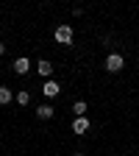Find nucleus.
<instances>
[{"label":"nucleus","instance_id":"obj_1","mask_svg":"<svg viewBox=\"0 0 139 156\" xmlns=\"http://www.w3.org/2000/svg\"><path fill=\"white\" fill-rule=\"evenodd\" d=\"M56 42L58 45H72V25H58L56 28Z\"/></svg>","mask_w":139,"mask_h":156},{"label":"nucleus","instance_id":"obj_2","mask_svg":"<svg viewBox=\"0 0 139 156\" xmlns=\"http://www.w3.org/2000/svg\"><path fill=\"white\" fill-rule=\"evenodd\" d=\"M123 67H125V58H123L120 53H111V56L106 58V70H109V73H120Z\"/></svg>","mask_w":139,"mask_h":156},{"label":"nucleus","instance_id":"obj_3","mask_svg":"<svg viewBox=\"0 0 139 156\" xmlns=\"http://www.w3.org/2000/svg\"><path fill=\"white\" fill-rule=\"evenodd\" d=\"M89 131V120L86 117H75L72 120V134H86Z\"/></svg>","mask_w":139,"mask_h":156},{"label":"nucleus","instance_id":"obj_4","mask_svg":"<svg viewBox=\"0 0 139 156\" xmlns=\"http://www.w3.org/2000/svg\"><path fill=\"white\" fill-rule=\"evenodd\" d=\"M28 70H31V62H28L25 56H19L17 62H14V73H17V75H25Z\"/></svg>","mask_w":139,"mask_h":156},{"label":"nucleus","instance_id":"obj_5","mask_svg":"<svg viewBox=\"0 0 139 156\" xmlns=\"http://www.w3.org/2000/svg\"><path fill=\"white\" fill-rule=\"evenodd\" d=\"M42 92H45V98H56L61 89H58V84H56V81H47V84L42 87Z\"/></svg>","mask_w":139,"mask_h":156},{"label":"nucleus","instance_id":"obj_6","mask_svg":"<svg viewBox=\"0 0 139 156\" xmlns=\"http://www.w3.org/2000/svg\"><path fill=\"white\" fill-rule=\"evenodd\" d=\"M36 70H39V75H45V78H47V75H53V64L47 62V58H42V62L36 64Z\"/></svg>","mask_w":139,"mask_h":156},{"label":"nucleus","instance_id":"obj_7","mask_svg":"<svg viewBox=\"0 0 139 156\" xmlns=\"http://www.w3.org/2000/svg\"><path fill=\"white\" fill-rule=\"evenodd\" d=\"M36 117H39V120H50V117H53V106H47V103L39 106L36 109Z\"/></svg>","mask_w":139,"mask_h":156},{"label":"nucleus","instance_id":"obj_8","mask_svg":"<svg viewBox=\"0 0 139 156\" xmlns=\"http://www.w3.org/2000/svg\"><path fill=\"white\" fill-rule=\"evenodd\" d=\"M6 103H11V89L0 87V106H6Z\"/></svg>","mask_w":139,"mask_h":156},{"label":"nucleus","instance_id":"obj_9","mask_svg":"<svg viewBox=\"0 0 139 156\" xmlns=\"http://www.w3.org/2000/svg\"><path fill=\"white\" fill-rule=\"evenodd\" d=\"M72 112H75V117H84V112H86V101H75V103H72Z\"/></svg>","mask_w":139,"mask_h":156},{"label":"nucleus","instance_id":"obj_10","mask_svg":"<svg viewBox=\"0 0 139 156\" xmlns=\"http://www.w3.org/2000/svg\"><path fill=\"white\" fill-rule=\"evenodd\" d=\"M17 103H19V106H28V103H31V95H28V92H17Z\"/></svg>","mask_w":139,"mask_h":156},{"label":"nucleus","instance_id":"obj_11","mask_svg":"<svg viewBox=\"0 0 139 156\" xmlns=\"http://www.w3.org/2000/svg\"><path fill=\"white\" fill-rule=\"evenodd\" d=\"M3 53H6V45H3V42H0V56H3Z\"/></svg>","mask_w":139,"mask_h":156}]
</instances>
